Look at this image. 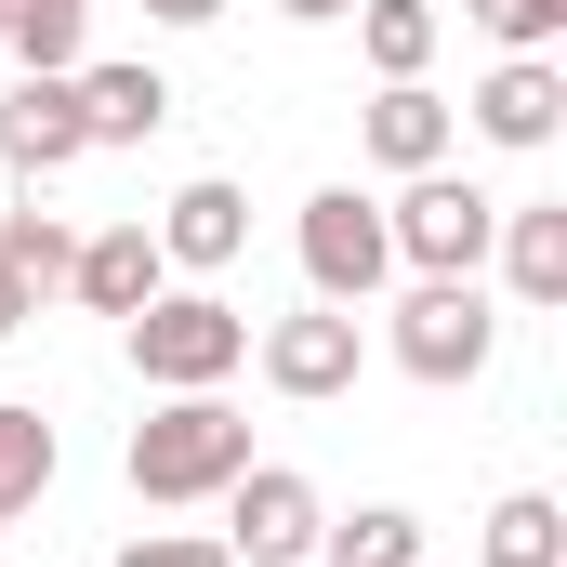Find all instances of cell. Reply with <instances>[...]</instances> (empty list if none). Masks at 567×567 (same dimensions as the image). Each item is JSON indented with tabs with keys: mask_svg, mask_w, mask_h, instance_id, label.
I'll list each match as a JSON object with an SVG mask.
<instances>
[{
	"mask_svg": "<svg viewBox=\"0 0 567 567\" xmlns=\"http://www.w3.org/2000/svg\"><path fill=\"white\" fill-rule=\"evenodd\" d=\"M80 27H93V0H13L0 53H13V66H40V80H66V66H80Z\"/></svg>",
	"mask_w": 567,
	"mask_h": 567,
	"instance_id": "obj_18",
	"label": "cell"
},
{
	"mask_svg": "<svg viewBox=\"0 0 567 567\" xmlns=\"http://www.w3.org/2000/svg\"><path fill=\"white\" fill-rule=\"evenodd\" d=\"M383 238H396V265H410V278H475V265H488V238H502V198H488V185H462V172L435 158V172H410V198L383 212Z\"/></svg>",
	"mask_w": 567,
	"mask_h": 567,
	"instance_id": "obj_3",
	"label": "cell"
},
{
	"mask_svg": "<svg viewBox=\"0 0 567 567\" xmlns=\"http://www.w3.org/2000/svg\"><path fill=\"white\" fill-rule=\"evenodd\" d=\"M66 290H80L93 317H133V303H158V290H172V265H158V238H145V225H106V238H80Z\"/></svg>",
	"mask_w": 567,
	"mask_h": 567,
	"instance_id": "obj_11",
	"label": "cell"
},
{
	"mask_svg": "<svg viewBox=\"0 0 567 567\" xmlns=\"http://www.w3.org/2000/svg\"><path fill=\"white\" fill-rule=\"evenodd\" d=\"M317 475H290V462H251V475H225V555L238 567H303L317 555Z\"/></svg>",
	"mask_w": 567,
	"mask_h": 567,
	"instance_id": "obj_6",
	"label": "cell"
},
{
	"mask_svg": "<svg viewBox=\"0 0 567 567\" xmlns=\"http://www.w3.org/2000/svg\"><path fill=\"white\" fill-rule=\"evenodd\" d=\"M475 555H488V567H567V515L542 502V488H515V502H488Z\"/></svg>",
	"mask_w": 567,
	"mask_h": 567,
	"instance_id": "obj_16",
	"label": "cell"
},
{
	"mask_svg": "<svg viewBox=\"0 0 567 567\" xmlns=\"http://www.w3.org/2000/svg\"><path fill=\"white\" fill-rule=\"evenodd\" d=\"M357 133H370V158H383V172H435V158H449V93H423V80H383Z\"/></svg>",
	"mask_w": 567,
	"mask_h": 567,
	"instance_id": "obj_14",
	"label": "cell"
},
{
	"mask_svg": "<svg viewBox=\"0 0 567 567\" xmlns=\"http://www.w3.org/2000/svg\"><path fill=\"white\" fill-rule=\"evenodd\" d=\"M66 80H80V133H93V145L172 133V80H158V66H66Z\"/></svg>",
	"mask_w": 567,
	"mask_h": 567,
	"instance_id": "obj_12",
	"label": "cell"
},
{
	"mask_svg": "<svg viewBox=\"0 0 567 567\" xmlns=\"http://www.w3.org/2000/svg\"><path fill=\"white\" fill-rule=\"evenodd\" d=\"M462 13H475L502 53H555V40H567V0H462Z\"/></svg>",
	"mask_w": 567,
	"mask_h": 567,
	"instance_id": "obj_21",
	"label": "cell"
},
{
	"mask_svg": "<svg viewBox=\"0 0 567 567\" xmlns=\"http://www.w3.org/2000/svg\"><path fill=\"white\" fill-rule=\"evenodd\" d=\"M145 13H158V27H212L225 0H145Z\"/></svg>",
	"mask_w": 567,
	"mask_h": 567,
	"instance_id": "obj_23",
	"label": "cell"
},
{
	"mask_svg": "<svg viewBox=\"0 0 567 567\" xmlns=\"http://www.w3.org/2000/svg\"><path fill=\"white\" fill-rule=\"evenodd\" d=\"M0 158H13L27 185H53L66 158H93V133H80V80H40V66H27V80L0 93Z\"/></svg>",
	"mask_w": 567,
	"mask_h": 567,
	"instance_id": "obj_9",
	"label": "cell"
},
{
	"mask_svg": "<svg viewBox=\"0 0 567 567\" xmlns=\"http://www.w3.org/2000/svg\"><path fill=\"white\" fill-rule=\"evenodd\" d=\"M396 370L410 383H475L488 357H502V317H488V290L475 278H410V303H396Z\"/></svg>",
	"mask_w": 567,
	"mask_h": 567,
	"instance_id": "obj_4",
	"label": "cell"
},
{
	"mask_svg": "<svg viewBox=\"0 0 567 567\" xmlns=\"http://www.w3.org/2000/svg\"><path fill=\"white\" fill-rule=\"evenodd\" d=\"M120 475H133V502H225V475H251V423L225 410V383L212 396H158L120 449Z\"/></svg>",
	"mask_w": 567,
	"mask_h": 567,
	"instance_id": "obj_1",
	"label": "cell"
},
{
	"mask_svg": "<svg viewBox=\"0 0 567 567\" xmlns=\"http://www.w3.org/2000/svg\"><path fill=\"white\" fill-rule=\"evenodd\" d=\"M66 265H80V238H66L53 212H0V278L27 290V303H40V290H66Z\"/></svg>",
	"mask_w": 567,
	"mask_h": 567,
	"instance_id": "obj_19",
	"label": "cell"
},
{
	"mask_svg": "<svg viewBox=\"0 0 567 567\" xmlns=\"http://www.w3.org/2000/svg\"><path fill=\"white\" fill-rule=\"evenodd\" d=\"M0 27H13V0H0Z\"/></svg>",
	"mask_w": 567,
	"mask_h": 567,
	"instance_id": "obj_26",
	"label": "cell"
},
{
	"mask_svg": "<svg viewBox=\"0 0 567 567\" xmlns=\"http://www.w3.org/2000/svg\"><path fill=\"white\" fill-rule=\"evenodd\" d=\"M106 567H238L225 542H198V528H145V542H120Z\"/></svg>",
	"mask_w": 567,
	"mask_h": 567,
	"instance_id": "obj_22",
	"label": "cell"
},
{
	"mask_svg": "<svg viewBox=\"0 0 567 567\" xmlns=\"http://www.w3.org/2000/svg\"><path fill=\"white\" fill-rule=\"evenodd\" d=\"M357 53L383 80H423L435 66V0H357Z\"/></svg>",
	"mask_w": 567,
	"mask_h": 567,
	"instance_id": "obj_17",
	"label": "cell"
},
{
	"mask_svg": "<svg viewBox=\"0 0 567 567\" xmlns=\"http://www.w3.org/2000/svg\"><path fill=\"white\" fill-rule=\"evenodd\" d=\"M27 317H40V303H27V290H13V278H0V343H13V330H27Z\"/></svg>",
	"mask_w": 567,
	"mask_h": 567,
	"instance_id": "obj_24",
	"label": "cell"
},
{
	"mask_svg": "<svg viewBox=\"0 0 567 567\" xmlns=\"http://www.w3.org/2000/svg\"><path fill=\"white\" fill-rule=\"evenodd\" d=\"M303 567H423V515H410V502L317 515V555H303Z\"/></svg>",
	"mask_w": 567,
	"mask_h": 567,
	"instance_id": "obj_15",
	"label": "cell"
},
{
	"mask_svg": "<svg viewBox=\"0 0 567 567\" xmlns=\"http://www.w3.org/2000/svg\"><path fill=\"white\" fill-rule=\"evenodd\" d=\"M278 13H303V27H330V13H357V0H278Z\"/></svg>",
	"mask_w": 567,
	"mask_h": 567,
	"instance_id": "obj_25",
	"label": "cell"
},
{
	"mask_svg": "<svg viewBox=\"0 0 567 567\" xmlns=\"http://www.w3.org/2000/svg\"><path fill=\"white\" fill-rule=\"evenodd\" d=\"M475 133L488 145H555L567 133V66L555 53H502V66L475 80Z\"/></svg>",
	"mask_w": 567,
	"mask_h": 567,
	"instance_id": "obj_10",
	"label": "cell"
},
{
	"mask_svg": "<svg viewBox=\"0 0 567 567\" xmlns=\"http://www.w3.org/2000/svg\"><path fill=\"white\" fill-rule=\"evenodd\" d=\"M251 357H265V383H278L290 410H330V396H357V357H370V343H357V303H303V317H278Z\"/></svg>",
	"mask_w": 567,
	"mask_h": 567,
	"instance_id": "obj_7",
	"label": "cell"
},
{
	"mask_svg": "<svg viewBox=\"0 0 567 567\" xmlns=\"http://www.w3.org/2000/svg\"><path fill=\"white\" fill-rule=\"evenodd\" d=\"M290 238H303V290H317V303H370V290L396 278V238H383V198H357V185H317Z\"/></svg>",
	"mask_w": 567,
	"mask_h": 567,
	"instance_id": "obj_5",
	"label": "cell"
},
{
	"mask_svg": "<svg viewBox=\"0 0 567 567\" xmlns=\"http://www.w3.org/2000/svg\"><path fill=\"white\" fill-rule=\"evenodd\" d=\"M145 238H158V265H185V278H225V265L251 251V198H238L225 172H198V185H172V212H158Z\"/></svg>",
	"mask_w": 567,
	"mask_h": 567,
	"instance_id": "obj_8",
	"label": "cell"
},
{
	"mask_svg": "<svg viewBox=\"0 0 567 567\" xmlns=\"http://www.w3.org/2000/svg\"><path fill=\"white\" fill-rule=\"evenodd\" d=\"M120 330H133V370L158 383V396H212V383L251 357V317H238L225 290H158V303H133Z\"/></svg>",
	"mask_w": 567,
	"mask_h": 567,
	"instance_id": "obj_2",
	"label": "cell"
},
{
	"mask_svg": "<svg viewBox=\"0 0 567 567\" xmlns=\"http://www.w3.org/2000/svg\"><path fill=\"white\" fill-rule=\"evenodd\" d=\"M53 462H66V449H53V423H40V410H0V528H13V515H40Z\"/></svg>",
	"mask_w": 567,
	"mask_h": 567,
	"instance_id": "obj_20",
	"label": "cell"
},
{
	"mask_svg": "<svg viewBox=\"0 0 567 567\" xmlns=\"http://www.w3.org/2000/svg\"><path fill=\"white\" fill-rule=\"evenodd\" d=\"M488 251H502V290L515 303H567V198H528V212L502 198V238Z\"/></svg>",
	"mask_w": 567,
	"mask_h": 567,
	"instance_id": "obj_13",
	"label": "cell"
}]
</instances>
